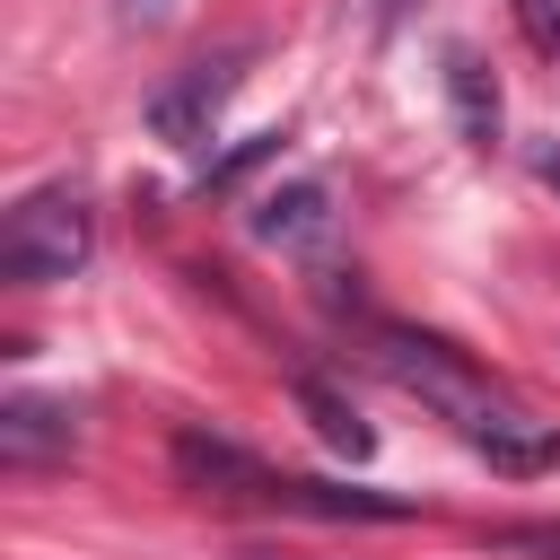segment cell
I'll return each mask as SVG.
<instances>
[{"label":"cell","mask_w":560,"mask_h":560,"mask_svg":"<svg viewBox=\"0 0 560 560\" xmlns=\"http://www.w3.org/2000/svg\"><path fill=\"white\" fill-rule=\"evenodd\" d=\"M376 359H385V376L402 385V394H420L472 455H490L499 472H542V464H560V438L525 411V402H508L490 376H472L446 341H429V332H376Z\"/></svg>","instance_id":"cell-1"},{"label":"cell","mask_w":560,"mask_h":560,"mask_svg":"<svg viewBox=\"0 0 560 560\" xmlns=\"http://www.w3.org/2000/svg\"><path fill=\"white\" fill-rule=\"evenodd\" d=\"M175 472L192 481V490H210V499H254V508H280V516H315V525H394V516H411L402 499H385V490H332V481H306V472H280V464H262V455H245V446H228V438H201V429H184L175 438Z\"/></svg>","instance_id":"cell-2"},{"label":"cell","mask_w":560,"mask_h":560,"mask_svg":"<svg viewBox=\"0 0 560 560\" xmlns=\"http://www.w3.org/2000/svg\"><path fill=\"white\" fill-rule=\"evenodd\" d=\"M96 245V219H88V192L79 184H35L26 201H9L0 219V280L9 289H52L88 262Z\"/></svg>","instance_id":"cell-3"},{"label":"cell","mask_w":560,"mask_h":560,"mask_svg":"<svg viewBox=\"0 0 560 560\" xmlns=\"http://www.w3.org/2000/svg\"><path fill=\"white\" fill-rule=\"evenodd\" d=\"M70 438H79V411L70 402H52V394H9L0 402V464L9 472H35V464L70 455Z\"/></svg>","instance_id":"cell-4"},{"label":"cell","mask_w":560,"mask_h":560,"mask_svg":"<svg viewBox=\"0 0 560 560\" xmlns=\"http://www.w3.org/2000/svg\"><path fill=\"white\" fill-rule=\"evenodd\" d=\"M228 88H236V61H201L192 79H175V88L149 96V122H158L175 149H201L210 122H219V105H228Z\"/></svg>","instance_id":"cell-5"},{"label":"cell","mask_w":560,"mask_h":560,"mask_svg":"<svg viewBox=\"0 0 560 560\" xmlns=\"http://www.w3.org/2000/svg\"><path fill=\"white\" fill-rule=\"evenodd\" d=\"M438 79H446V105H455V131L472 149H499V79L472 44H446L438 52Z\"/></svg>","instance_id":"cell-6"},{"label":"cell","mask_w":560,"mask_h":560,"mask_svg":"<svg viewBox=\"0 0 560 560\" xmlns=\"http://www.w3.org/2000/svg\"><path fill=\"white\" fill-rule=\"evenodd\" d=\"M245 228H254V245L315 254V245L332 236V201H324V184H280V192H262V210H254Z\"/></svg>","instance_id":"cell-7"},{"label":"cell","mask_w":560,"mask_h":560,"mask_svg":"<svg viewBox=\"0 0 560 560\" xmlns=\"http://www.w3.org/2000/svg\"><path fill=\"white\" fill-rule=\"evenodd\" d=\"M298 402H306V420H315V438H324L332 455H350V464H359V455L376 446V429H368V420H359V411H350L324 376H298Z\"/></svg>","instance_id":"cell-8"},{"label":"cell","mask_w":560,"mask_h":560,"mask_svg":"<svg viewBox=\"0 0 560 560\" xmlns=\"http://www.w3.org/2000/svg\"><path fill=\"white\" fill-rule=\"evenodd\" d=\"M516 9V35L542 52V61H560V0H508Z\"/></svg>","instance_id":"cell-9"},{"label":"cell","mask_w":560,"mask_h":560,"mask_svg":"<svg viewBox=\"0 0 560 560\" xmlns=\"http://www.w3.org/2000/svg\"><path fill=\"white\" fill-rule=\"evenodd\" d=\"M184 18V0H114V26L122 35H158V26H175Z\"/></svg>","instance_id":"cell-10"},{"label":"cell","mask_w":560,"mask_h":560,"mask_svg":"<svg viewBox=\"0 0 560 560\" xmlns=\"http://www.w3.org/2000/svg\"><path fill=\"white\" fill-rule=\"evenodd\" d=\"M499 551H525V560H560V525H508Z\"/></svg>","instance_id":"cell-11"},{"label":"cell","mask_w":560,"mask_h":560,"mask_svg":"<svg viewBox=\"0 0 560 560\" xmlns=\"http://www.w3.org/2000/svg\"><path fill=\"white\" fill-rule=\"evenodd\" d=\"M359 9H368V26H376V35H394V26H402V9H411V0H359Z\"/></svg>","instance_id":"cell-12"},{"label":"cell","mask_w":560,"mask_h":560,"mask_svg":"<svg viewBox=\"0 0 560 560\" xmlns=\"http://www.w3.org/2000/svg\"><path fill=\"white\" fill-rule=\"evenodd\" d=\"M236 560H271V551H236Z\"/></svg>","instance_id":"cell-13"}]
</instances>
